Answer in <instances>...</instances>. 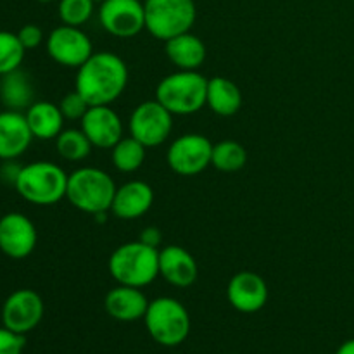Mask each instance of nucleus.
Returning <instances> with one entry per match:
<instances>
[{
    "label": "nucleus",
    "instance_id": "22",
    "mask_svg": "<svg viewBox=\"0 0 354 354\" xmlns=\"http://www.w3.org/2000/svg\"><path fill=\"white\" fill-rule=\"evenodd\" d=\"M0 102L6 109L24 113L35 102V88L30 75L19 68L0 76Z\"/></svg>",
    "mask_w": 354,
    "mask_h": 354
},
{
    "label": "nucleus",
    "instance_id": "27",
    "mask_svg": "<svg viewBox=\"0 0 354 354\" xmlns=\"http://www.w3.org/2000/svg\"><path fill=\"white\" fill-rule=\"evenodd\" d=\"M24 54H26V48L17 38V33L0 31V76L19 69Z\"/></svg>",
    "mask_w": 354,
    "mask_h": 354
},
{
    "label": "nucleus",
    "instance_id": "21",
    "mask_svg": "<svg viewBox=\"0 0 354 354\" xmlns=\"http://www.w3.org/2000/svg\"><path fill=\"white\" fill-rule=\"evenodd\" d=\"M28 127H30L33 138L38 140H54L57 135L64 130V116L61 113V107L47 100H35L26 111Z\"/></svg>",
    "mask_w": 354,
    "mask_h": 354
},
{
    "label": "nucleus",
    "instance_id": "8",
    "mask_svg": "<svg viewBox=\"0 0 354 354\" xmlns=\"http://www.w3.org/2000/svg\"><path fill=\"white\" fill-rule=\"evenodd\" d=\"M130 137L137 138L145 147H158L168 140L173 130V114L158 100L138 104L128 120Z\"/></svg>",
    "mask_w": 354,
    "mask_h": 354
},
{
    "label": "nucleus",
    "instance_id": "30",
    "mask_svg": "<svg viewBox=\"0 0 354 354\" xmlns=\"http://www.w3.org/2000/svg\"><path fill=\"white\" fill-rule=\"evenodd\" d=\"M26 339L9 328H0V354H23Z\"/></svg>",
    "mask_w": 354,
    "mask_h": 354
},
{
    "label": "nucleus",
    "instance_id": "35",
    "mask_svg": "<svg viewBox=\"0 0 354 354\" xmlns=\"http://www.w3.org/2000/svg\"><path fill=\"white\" fill-rule=\"evenodd\" d=\"M38 2H41V3H48V2H54V0H38Z\"/></svg>",
    "mask_w": 354,
    "mask_h": 354
},
{
    "label": "nucleus",
    "instance_id": "17",
    "mask_svg": "<svg viewBox=\"0 0 354 354\" xmlns=\"http://www.w3.org/2000/svg\"><path fill=\"white\" fill-rule=\"evenodd\" d=\"M33 140L24 113L19 111H2L0 113V159L14 161L30 147Z\"/></svg>",
    "mask_w": 354,
    "mask_h": 354
},
{
    "label": "nucleus",
    "instance_id": "12",
    "mask_svg": "<svg viewBox=\"0 0 354 354\" xmlns=\"http://www.w3.org/2000/svg\"><path fill=\"white\" fill-rule=\"evenodd\" d=\"M44 301L31 289H19L10 294L2 306V324L16 334L26 335L35 330L44 318Z\"/></svg>",
    "mask_w": 354,
    "mask_h": 354
},
{
    "label": "nucleus",
    "instance_id": "5",
    "mask_svg": "<svg viewBox=\"0 0 354 354\" xmlns=\"http://www.w3.org/2000/svg\"><path fill=\"white\" fill-rule=\"evenodd\" d=\"M207 78L199 71H178L165 76L156 86V100L175 116L199 113L206 106Z\"/></svg>",
    "mask_w": 354,
    "mask_h": 354
},
{
    "label": "nucleus",
    "instance_id": "3",
    "mask_svg": "<svg viewBox=\"0 0 354 354\" xmlns=\"http://www.w3.org/2000/svg\"><path fill=\"white\" fill-rule=\"evenodd\" d=\"M109 273L120 286H149L159 277V249L133 241L121 244L111 254Z\"/></svg>",
    "mask_w": 354,
    "mask_h": 354
},
{
    "label": "nucleus",
    "instance_id": "31",
    "mask_svg": "<svg viewBox=\"0 0 354 354\" xmlns=\"http://www.w3.org/2000/svg\"><path fill=\"white\" fill-rule=\"evenodd\" d=\"M17 38H19V41L26 50H31V48H37L44 41V31L37 24H24L17 31Z\"/></svg>",
    "mask_w": 354,
    "mask_h": 354
},
{
    "label": "nucleus",
    "instance_id": "32",
    "mask_svg": "<svg viewBox=\"0 0 354 354\" xmlns=\"http://www.w3.org/2000/svg\"><path fill=\"white\" fill-rule=\"evenodd\" d=\"M138 241L144 242L145 245H151V248L159 249V245L162 244V234L158 227H147L142 230L140 239H138Z\"/></svg>",
    "mask_w": 354,
    "mask_h": 354
},
{
    "label": "nucleus",
    "instance_id": "11",
    "mask_svg": "<svg viewBox=\"0 0 354 354\" xmlns=\"http://www.w3.org/2000/svg\"><path fill=\"white\" fill-rule=\"evenodd\" d=\"M99 23L116 38H133L145 30V7L140 0H102Z\"/></svg>",
    "mask_w": 354,
    "mask_h": 354
},
{
    "label": "nucleus",
    "instance_id": "10",
    "mask_svg": "<svg viewBox=\"0 0 354 354\" xmlns=\"http://www.w3.org/2000/svg\"><path fill=\"white\" fill-rule=\"evenodd\" d=\"M45 45L52 61L64 68L78 69L93 54V45L88 35L82 31V28L68 26V24L54 28L48 33Z\"/></svg>",
    "mask_w": 354,
    "mask_h": 354
},
{
    "label": "nucleus",
    "instance_id": "26",
    "mask_svg": "<svg viewBox=\"0 0 354 354\" xmlns=\"http://www.w3.org/2000/svg\"><path fill=\"white\" fill-rule=\"evenodd\" d=\"M248 162V151L235 140H221L213 145L211 166L223 173H234L242 169Z\"/></svg>",
    "mask_w": 354,
    "mask_h": 354
},
{
    "label": "nucleus",
    "instance_id": "29",
    "mask_svg": "<svg viewBox=\"0 0 354 354\" xmlns=\"http://www.w3.org/2000/svg\"><path fill=\"white\" fill-rule=\"evenodd\" d=\"M59 107H61V113L62 116H64V120L82 121L83 116L86 114V111H88L92 106H90V104L86 102V100L76 92V90H73V92L66 93V95L62 97Z\"/></svg>",
    "mask_w": 354,
    "mask_h": 354
},
{
    "label": "nucleus",
    "instance_id": "2",
    "mask_svg": "<svg viewBox=\"0 0 354 354\" xmlns=\"http://www.w3.org/2000/svg\"><path fill=\"white\" fill-rule=\"evenodd\" d=\"M118 187L104 169L83 166L68 176L66 199L73 207L86 214H100L111 211Z\"/></svg>",
    "mask_w": 354,
    "mask_h": 354
},
{
    "label": "nucleus",
    "instance_id": "23",
    "mask_svg": "<svg viewBox=\"0 0 354 354\" xmlns=\"http://www.w3.org/2000/svg\"><path fill=\"white\" fill-rule=\"evenodd\" d=\"M206 106L218 116H234L242 107L241 88L232 80L214 76L207 80Z\"/></svg>",
    "mask_w": 354,
    "mask_h": 354
},
{
    "label": "nucleus",
    "instance_id": "25",
    "mask_svg": "<svg viewBox=\"0 0 354 354\" xmlns=\"http://www.w3.org/2000/svg\"><path fill=\"white\" fill-rule=\"evenodd\" d=\"M92 142L85 135L83 130H76V128H69V130H62L55 138V149L57 154L62 159L71 162L83 161L92 152Z\"/></svg>",
    "mask_w": 354,
    "mask_h": 354
},
{
    "label": "nucleus",
    "instance_id": "15",
    "mask_svg": "<svg viewBox=\"0 0 354 354\" xmlns=\"http://www.w3.org/2000/svg\"><path fill=\"white\" fill-rule=\"evenodd\" d=\"M82 130L97 149H113L123 138V121L111 106H92L82 120Z\"/></svg>",
    "mask_w": 354,
    "mask_h": 354
},
{
    "label": "nucleus",
    "instance_id": "14",
    "mask_svg": "<svg viewBox=\"0 0 354 354\" xmlns=\"http://www.w3.org/2000/svg\"><path fill=\"white\" fill-rule=\"evenodd\" d=\"M227 299L241 313H258L268 303V286L254 272H239L227 286Z\"/></svg>",
    "mask_w": 354,
    "mask_h": 354
},
{
    "label": "nucleus",
    "instance_id": "28",
    "mask_svg": "<svg viewBox=\"0 0 354 354\" xmlns=\"http://www.w3.org/2000/svg\"><path fill=\"white\" fill-rule=\"evenodd\" d=\"M95 0H59V17L62 24L82 28L93 16Z\"/></svg>",
    "mask_w": 354,
    "mask_h": 354
},
{
    "label": "nucleus",
    "instance_id": "18",
    "mask_svg": "<svg viewBox=\"0 0 354 354\" xmlns=\"http://www.w3.org/2000/svg\"><path fill=\"white\" fill-rule=\"evenodd\" d=\"M154 203V190L142 180H131L118 187L114 194L111 213L120 220H137L144 216Z\"/></svg>",
    "mask_w": 354,
    "mask_h": 354
},
{
    "label": "nucleus",
    "instance_id": "9",
    "mask_svg": "<svg viewBox=\"0 0 354 354\" xmlns=\"http://www.w3.org/2000/svg\"><path fill=\"white\" fill-rule=\"evenodd\" d=\"M213 144L201 133H185L168 149L166 161L180 176H196L211 166Z\"/></svg>",
    "mask_w": 354,
    "mask_h": 354
},
{
    "label": "nucleus",
    "instance_id": "6",
    "mask_svg": "<svg viewBox=\"0 0 354 354\" xmlns=\"http://www.w3.org/2000/svg\"><path fill=\"white\" fill-rule=\"evenodd\" d=\"M144 324L149 335L165 348L180 346L190 334L189 311L173 297H158L151 301Z\"/></svg>",
    "mask_w": 354,
    "mask_h": 354
},
{
    "label": "nucleus",
    "instance_id": "36",
    "mask_svg": "<svg viewBox=\"0 0 354 354\" xmlns=\"http://www.w3.org/2000/svg\"><path fill=\"white\" fill-rule=\"evenodd\" d=\"M95 2H102V0H95Z\"/></svg>",
    "mask_w": 354,
    "mask_h": 354
},
{
    "label": "nucleus",
    "instance_id": "16",
    "mask_svg": "<svg viewBox=\"0 0 354 354\" xmlns=\"http://www.w3.org/2000/svg\"><path fill=\"white\" fill-rule=\"evenodd\" d=\"M199 266L187 249L180 245H166L159 249V277L169 286L187 289L196 283Z\"/></svg>",
    "mask_w": 354,
    "mask_h": 354
},
{
    "label": "nucleus",
    "instance_id": "20",
    "mask_svg": "<svg viewBox=\"0 0 354 354\" xmlns=\"http://www.w3.org/2000/svg\"><path fill=\"white\" fill-rule=\"evenodd\" d=\"M165 44L166 55L171 64L183 71H199V68L206 61V45L190 31L169 38Z\"/></svg>",
    "mask_w": 354,
    "mask_h": 354
},
{
    "label": "nucleus",
    "instance_id": "1",
    "mask_svg": "<svg viewBox=\"0 0 354 354\" xmlns=\"http://www.w3.org/2000/svg\"><path fill=\"white\" fill-rule=\"evenodd\" d=\"M128 66L113 52H93L76 73L75 90L90 106H111L128 85Z\"/></svg>",
    "mask_w": 354,
    "mask_h": 354
},
{
    "label": "nucleus",
    "instance_id": "34",
    "mask_svg": "<svg viewBox=\"0 0 354 354\" xmlns=\"http://www.w3.org/2000/svg\"><path fill=\"white\" fill-rule=\"evenodd\" d=\"M335 354H354V339H348L346 342H342Z\"/></svg>",
    "mask_w": 354,
    "mask_h": 354
},
{
    "label": "nucleus",
    "instance_id": "13",
    "mask_svg": "<svg viewBox=\"0 0 354 354\" xmlns=\"http://www.w3.org/2000/svg\"><path fill=\"white\" fill-rule=\"evenodd\" d=\"M38 234L33 221L23 213L0 218V251L10 259H24L37 248Z\"/></svg>",
    "mask_w": 354,
    "mask_h": 354
},
{
    "label": "nucleus",
    "instance_id": "33",
    "mask_svg": "<svg viewBox=\"0 0 354 354\" xmlns=\"http://www.w3.org/2000/svg\"><path fill=\"white\" fill-rule=\"evenodd\" d=\"M14 161H3V165H2V168H0V176H2L3 180H7V182L9 183H16V178H17V175H19V169H21V166H16V165H12Z\"/></svg>",
    "mask_w": 354,
    "mask_h": 354
},
{
    "label": "nucleus",
    "instance_id": "4",
    "mask_svg": "<svg viewBox=\"0 0 354 354\" xmlns=\"http://www.w3.org/2000/svg\"><path fill=\"white\" fill-rule=\"evenodd\" d=\"M68 173L50 161H35L21 166L14 189L24 201L37 206H52L66 199Z\"/></svg>",
    "mask_w": 354,
    "mask_h": 354
},
{
    "label": "nucleus",
    "instance_id": "7",
    "mask_svg": "<svg viewBox=\"0 0 354 354\" xmlns=\"http://www.w3.org/2000/svg\"><path fill=\"white\" fill-rule=\"evenodd\" d=\"M145 30L154 38L168 41L192 30L197 17L194 0H144Z\"/></svg>",
    "mask_w": 354,
    "mask_h": 354
},
{
    "label": "nucleus",
    "instance_id": "24",
    "mask_svg": "<svg viewBox=\"0 0 354 354\" xmlns=\"http://www.w3.org/2000/svg\"><path fill=\"white\" fill-rule=\"evenodd\" d=\"M145 147L144 144L133 137H123L113 149H111V158L113 165L121 173H133L142 168L145 161Z\"/></svg>",
    "mask_w": 354,
    "mask_h": 354
},
{
    "label": "nucleus",
    "instance_id": "19",
    "mask_svg": "<svg viewBox=\"0 0 354 354\" xmlns=\"http://www.w3.org/2000/svg\"><path fill=\"white\" fill-rule=\"evenodd\" d=\"M151 301L145 297L142 289L130 286H120L111 289L104 297V310L111 318L118 322L144 320Z\"/></svg>",
    "mask_w": 354,
    "mask_h": 354
}]
</instances>
